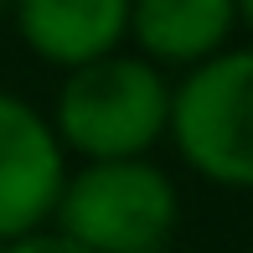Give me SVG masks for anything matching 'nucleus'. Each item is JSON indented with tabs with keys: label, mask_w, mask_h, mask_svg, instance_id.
Returning <instances> with one entry per match:
<instances>
[{
	"label": "nucleus",
	"mask_w": 253,
	"mask_h": 253,
	"mask_svg": "<svg viewBox=\"0 0 253 253\" xmlns=\"http://www.w3.org/2000/svg\"><path fill=\"white\" fill-rule=\"evenodd\" d=\"M166 140L197 181L253 191V47H227L170 83Z\"/></svg>",
	"instance_id": "nucleus-3"
},
{
	"label": "nucleus",
	"mask_w": 253,
	"mask_h": 253,
	"mask_svg": "<svg viewBox=\"0 0 253 253\" xmlns=\"http://www.w3.org/2000/svg\"><path fill=\"white\" fill-rule=\"evenodd\" d=\"M10 21L37 62L73 73V67L98 62L124 47L129 0H16Z\"/></svg>",
	"instance_id": "nucleus-5"
},
{
	"label": "nucleus",
	"mask_w": 253,
	"mask_h": 253,
	"mask_svg": "<svg viewBox=\"0 0 253 253\" xmlns=\"http://www.w3.org/2000/svg\"><path fill=\"white\" fill-rule=\"evenodd\" d=\"M233 5H238V26L253 31V0H233Z\"/></svg>",
	"instance_id": "nucleus-8"
},
{
	"label": "nucleus",
	"mask_w": 253,
	"mask_h": 253,
	"mask_svg": "<svg viewBox=\"0 0 253 253\" xmlns=\"http://www.w3.org/2000/svg\"><path fill=\"white\" fill-rule=\"evenodd\" d=\"M0 253H88L83 243H73V238H62L57 227H37V233H26V238H16V243H0Z\"/></svg>",
	"instance_id": "nucleus-7"
},
{
	"label": "nucleus",
	"mask_w": 253,
	"mask_h": 253,
	"mask_svg": "<svg viewBox=\"0 0 253 253\" xmlns=\"http://www.w3.org/2000/svg\"><path fill=\"white\" fill-rule=\"evenodd\" d=\"M181 222V191L166 166L145 160H88L67 166L52 227L88 253H155Z\"/></svg>",
	"instance_id": "nucleus-2"
},
{
	"label": "nucleus",
	"mask_w": 253,
	"mask_h": 253,
	"mask_svg": "<svg viewBox=\"0 0 253 253\" xmlns=\"http://www.w3.org/2000/svg\"><path fill=\"white\" fill-rule=\"evenodd\" d=\"M67 181V155L37 103L0 88V243L52 222Z\"/></svg>",
	"instance_id": "nucleus-4"
},
{
	"label": "nucleus",
	"mask_w": 253,
	"mask_h": 253,
	"mask_svg": "<svg viewBox=\"0 0 253 253\" xmlns=\"http://www.w3.org/2000/svg\"><path fill=\"white\" fill-rule=\"evenodd\" d=\"M67 160H145L170 124V78L134 52H109L62 73L47 114Z\"/></svg>",
	"instance_id": "nucleus-1"
},
{
	"label": "nucleus",
	"mask_w": 253,
	"mask_h": 253,
	"mask_svg": "<svg viewBox=\"0 0 253 253\" xmlns=\"http://www.w3.org/2000/svg\"><path fill=\"white\" fill-rule=\"evenodd\" d=\"M10 5H16V0H0V21H5V16H10Z\"/></svg>",
	"instance_id": "nucleus-9"
},
{
	"label": "nucleus",
	"mask_w": 253,
	"mask_h": 253,
	"mask_svg": "<svg viewBox=\"0 0 253 253\" xmlns=\"http://www.w3.org/2000/svg\"><path fill=\"white\" fill-rule=\"evenodd\" d=\"M238 31V5L233 0H129V37L124 47L145 62L166 67H191L212 62L217 52L233 47Z\"/></svg>",
	"instance_id": "nucleus-6"
}]
</instances>
